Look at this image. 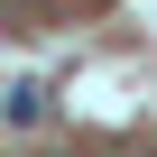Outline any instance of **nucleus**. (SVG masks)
<instances>
[{
    "label": "nucleus",
    "instance_id": "nucleus-1",
    "mask_svg": "<svg viewBox=\"0 0 157 157\" xmlns=\"http://www.w3.org/2000/svg\"><path fill=\"white\" fill-rule=\"evenodd\" d=\"M0 120H10V129H37L46 120V83H10V93H0Z\"/></svg>",
    "mask_w": 157,
    "mask_h": 157
}]
</instances>
